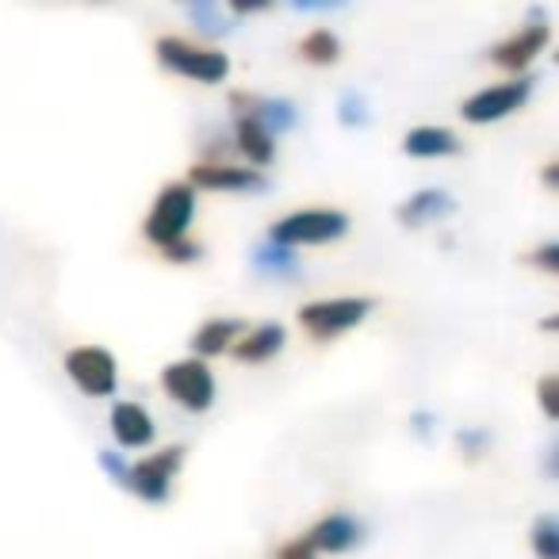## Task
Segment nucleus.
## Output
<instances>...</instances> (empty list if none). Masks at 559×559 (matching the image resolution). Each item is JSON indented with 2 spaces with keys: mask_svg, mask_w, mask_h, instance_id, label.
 Wrapping results in <instances>:
<instances>
[{
  "mask_svg": "<svg viewBox=\"0 0 559 559\" xmlns=\"http://www.w3.org/2000/svg\"><path fill=\"white\" fill-rule=\"evenodd\" d=\"M349 234V215L334 207H304L292 211V215L276 218L269 226V241L272 246L296 249V246H326Z\"/></svg>",
  "mask_w": 559,
  "mask_h": 559,
  "instance_id": "nucleus-1",
  "label": "nucleus"
},
{
  "mask_svg": "<svg viewBox=\"0 0 559 559\" xmlns=\"http://www.w3.org/2000/svg\"><path fill=\"white\" fill-rule=\"evenodd\" d=\"M234 111H246L253 116L264 131L276 139L280 131H292L299 123V108L292 100H280V96H249V93H234Z\"/></svg>",
  "mask_w": 559,
  "mask_h": 559,
  "instance_id": "nucleus-11",
  "label": "nucleus"
},
{
  "mask_svg": "<svg viewBox=\"0 0 559 559\" xmlns=\"http://www.w3.org/2000/svg\"><path fill=\"white\" fill-rule=\"evenodd\" d=\"M411 421H414V429H418V433H429V426H433L437 418H433V414H426V411H418Z\"/></svg>",
  "mask_w": 559,
  "mask_h": 559,
  "instance_id": "nucleus-30",
  "label": "nucleus"
},
{
  "mask_svg": "<svg viewBox=\"0 0 559 559\" xmlns=\"http://www.w3.org/2000/svg\"><path fill=\"white\" fill-rule=\"evenodd\" d=\"M559 246L556 241H544L540 249H536V253H528V264H536V269H544V272H556L559 269Z\"/></svg>",
  "mask_w": 559,
  "mask_h": 559,
  "instance_id": "nucleus-28",
  "label": "nucleus"
},
{
  "mask_svg": "<svg viewBox=\"0 0 559 559\" xmlns=\"http://www.w3.org/2000/svg\"><path fill=\"white\" fill-rule=\"evenodd\" d=\"M188 188H207V192H264V177L257 169L246 165H218V162H203L192 165L188 173Z\"/></svg>",
  "mask_w": 559,
  "mask_h": 559,
  "instance_id": "nucleus-10",
  "label": "nucleus"
},
{
  "mask_svg": "<svg viewBox=\"0 0 559 559\" xmlns=\"http://www.w3.org/2000/svg\"><path fill=\"white\" fill-rule=\"evenodd\" d=\"M544 185L556 188V165H548V169H544Z\"/></svg>",
  "mask_w": 559,
  "mask_h": 559,
  "instance_id": "nucleus-31",
  "label": "nucleus"
},
{
  "mask_svg": "<svg viewBox=\"0 0 559 559\" xmlns=\"http://www.w3.org/2000/svg\"><path fill=\"white\" fill-rule=\"evenodd\" d=\"M162 253L169 257V261H177V264H188V261H200L203 249L195 246V241H185V238H180V241H173V246H165Z\"/></svg>",
  "mask_w": 559,
  "mask_h": 559,
  "instance_id": "nucleus-26",
  "label": "nucleus"
},
{
  "mask_svg": "<svg viewBox=\"0 0 559 559\" xmlns=\"http://www.w3.org/2000/svg\"><path fill=\"white\" fill-rule=\"evenodd\" d=\"M241 334H246V322H241V319H211V322H203V326L192 334L195 360H207V357H218V353L234 349V342H238Z\"/></svg>",
  "mask_w": 559,
  "mask_h": 559,
  "instance_id": "nucleus-17",
  "label": "nucleus"
},
{
  "mask_svg": "<svg viewBox=\"0 0 559 559\" xmlns=\"http://www.w3.org/2000/svg\"><path fill=\"white\" fill-rule=\"evenodd\" d=\"M360 536H365V525L353 513H330L307 533V540L314 551H349L360 544Z\"/></svg>",
  "mask_w": 559,
  "mask_h": 559,
  "instance_id": "nucleus-14",
  "label": "nucleus"
},
{
  "mask_svg": "<svg viewBox=\"0 0 559 559\" xmlns=\"http://www.w3.org/2000/svg\"><path fill=\"white\" fill-rule=\"evenodd\" d=\"M284 342H288V330L280 326V322H261V326L246 330V334L234 342L230 353L241 365H264V360H272L284 349Z\"/></svg>",
  "mask_w": 559,
  "mask_h": 559,
  "instance_id": "nucleus-15",
  "label": "nucleus"
},
{
  "mask_svg": "<svg viewBox=\"0 0 559 559\" xmlns=\"http://www.w3.org/2000/svg\"><path fill=\"white\" fill-rule=\"evenodd\" d=\"M162 388L173 403L192 414L211 411V403H215V376H211L207 360H195V357L173 360L169 368H162Z\"/></svg>",
  "mask_w": 559,
  "mask_h": 559,
  "instance_id": "nucleus-5",
  "label": "nucleus"
},
{
  "mask_svg": "<svg viewBox=\"0 0 559 559\" xmlns=\"http://www.w3.org/2000/svg\"><path fill=\"white\" fill-rule=\"evenodd\" d=\"M299 55L311 66H334L337 58H342V43H337V35L330 32V27H314V32H307V39L299 43Z\"/></svg>",
  "mask_w": 559,
  "mask_h": 559,
  "instance_id": "nucleus-20",
  "label": "nucleus"
},
{
  "mask_svg": "<svg viewBox=\"0 0 559 559\" xmlns=\"http://www.w3.org/2000/svg\"><path fill=\"white\" fill-rule=\"evenodd\" d=\"M337 119H342L345 127H365L368 123V96L357 93V88H349V93L337 100Z\"/></svg>",
  "mask_w": 559,
  "mask_h": 559,
  "instance_id": "nucleus-23",
  "label": "nucleus"
},
{
  "mask_svg": "<svg viewBox=\"0 0 559 559\" xmlns=\"http://www.w3.org/2000/svg\"><path fill=\"white\" fill-rule=\"evenodd\" d=\"M188 20H192L203 35H226L230 32V12H223L218 4H211V0L192 4V9H188Z\"/></svg>",
  "mask_w": 559,
  "mask_h": 559,
  "instance_id": "nucleus-21",
  "label": "nucleus"
},
{
  "mask_svg": "<svg viewBox=\"0 0 559 559\" xmlns=\"http://www.w3.org/2000/svg\"><path fill=\"white\" fill-rule=\"evenodd\" d=\"M66 376H70L85 395L108 399L119 383V365L100 345H78V349L66 353Z\"/></svg>",
  "mask_w": 559,
  "mask_h": 559,
  "instance_id": "nucleus-7",
  "label": "nucleus"
},
{
  "mask_svg": "<svg viewBox=\"0 0 559 559\" xmlns=\"http://www.w3.org/2000/svg\"><path fill=\"white\" fill-rule=\"evenodd\" d=\"M180 464H185V449H180V444H169V449L154 452V456L127 467L123 487L131 490L134 498H142V502H165Z\"/></svg>",
  "mask_w": 559,
  "mask_h": 559,
  "instance_id": "nucleus-6",
  "label": "nucleus"
},
{
  "mask_svg": "<svg viewBox=\"0 0 559 559\" xmlns=\"http://www.w3.org/2000/svg\"><path fill=\"white\" fill-rule=\"evenodd\" d=\"M456 444H460V452H464L467 460L483 456V452H487V444H490V429H483V426L460 429V433H456Z\"/></svg>",
  "mask_w": 559,
  "mask_h": 559,
  "instance_id": "nucleus-24",
  "label": "nucleus"
},
{
  "mask_svg": "<svg viewBox=\"0 0 559 559\" xmlns=\"http://www.w3.org/2000/svg\"><path fill=\"white\" fill-rule=\"evenodd\" d=\"M548 39H551V32H548V24H544V12L533 9V24H525L521 32H513L506 43L490 47V62L521 78V70H528V62H536V55L548 47Z\"/></svg>",
  "mask_w": 559,
  "mask_h": 559,
  "instance_id": "nucleus-9",
  "label": "nucleus"
},
{
  "mask_svg": "<svg viewBox=\"0 0 559 559\" xmlns=\"http://www.w3.org/2000/svg\"><path fill=\"white\" fill-rule=\"evenodd\" d=\"M452 211H456V195L444 192V188H421V192H414L406 203H399V223L411 226V230H418V226H429L437 223V218H449Z\"/></svg>",
  "mask_w": 559,
  "mask_h": 559,
  "instance_id": "nucleus-13",
  "label": "nucleus"
},
{
  "mask_svg": "<svg viewBox=\"0 0 559 559\" xmlns=\"http://www.w3.org/2000/svg\"><path fill=\"white\" fill-rule=\"evenodd\" d=\"M528 93H533V78L521 73V78L502 81V85H487L475 96H467V100L460 104V116H464L467 123H498V119L513 116V111L528 100Z\"/></svg>",
  "mask_w": 559,
  "mask_h": 559,
  "instance_id": "nucleus-8",
  "label": "nucleus"
},
{
  "mask_svg": "<svg viewBox=\"0 0 559 559\" xmlns=\"http://www.w3.org/2000/svg\"><path fill=\"white\" fill-rule=\"evenodd\" d=\"M249 261H253V269L261 272V276L304 280V276H299V272H304V264H299V257L292 253V249H284V246H272V241H264V246H257L253 253H249Z\"/></svg>",
  "mask_w": 559,
  "mask_h": 559,
  "instance_id": "nucleus-19",
  "label": "nucleus"
},
{
  "mask_svg": "<svg viewBox=\"0 0 559 559\" xmlns=\"http://www.w3.org/2000/svg\"><path fill=\"white\" fill-rule=\"evenodd\" d=\"M540 406H544V414H548L551 421L559 418V380H556V376H544V380H540Z\"/></svg>",
  "mask_w": 559,
  "mask_h": 559,
  "instance_id": "nucleus-25",
  "label": "nucleus"
},
{
  "mask_svg": "<svg viewBox=\"0 0 559 559\" xmlns=\"http://www.w3.org/2000/svg\"><path fill=\"white\" fill-rule=\"evenodd\" d=\"M234 142H238L241 154L253 162V169L272 165V157H276V139H272L253 116H246V111H238V119H234Z\"/></svg>",
  "mask_w": 559,
  "mask_h": 559,
  "instance_id": "nucleus-18",
  "label": "nucleus"
},
{
  "mask_svg": "<svg viewBox=\"0 0 559 559\" xmlns=\"http://www.w3.org/2000/svg\"><path fill=\"white\" fill-rule=\"evenodd\" d=\"M403 154H406V157H414V162H433V157H452V154H460V139H456V131H449V127L421 123V127H414V131L403 139Z\"/></svg>",
  "mask_w": 559,
  "mask_h": 559,
  "instance_id": "nucleus-16",
  "label": "nucleus"
},
{
  "mask_svg": "<svg viewBox=\"0 0 559 559\" xmlns=\"http://www.w3.org/2000/svg\"><path fill=\"white\" fill-rule=\"evenodd\" d=\"M276 559H319V551L311 548V540H307V536H299V540L284 544V548L276 551Z\"/></svg>",
  "mask_w": 559,
  "mask_h": 559,
  "instance_id": "nucleus-29",
  "label": "nucleus"
},
{
  "mask_svg": "<svg viewBox=\"0 0 559 559\" xmlns=\"http://www.w3.org/2000/svg\"><path fill=\"white\" fill-rule=\"evenodd\" d=\"M192 218H195V192L188 185H169L154 200V207H150L146 223H142V234H146L157 249H165L185 238Z\"/></svg>",
  "mask_w": 559,
  "mask_h": 559,
  "instance_id": "nucleus-3",
  "label": "nucleus"
},
{
  "mask_svg": "<svg viewBox=\"0 0 559 559\" xmlns=\"http://www.w3.org/2000/svg\"><path fill=\"white\" fill-rule=\"evenodd\" d=\"M96 460H100V467H104V472H108L111 479H116L119 487H123V479H127V467H131V464H127V460L119 456V452H111V449H104Z\"/></svg>",
  "mask_w": 559,
  "mask_h": 559,
  "instance_id": "nucleus-27",
  "label": "nucleus"
},
{
  "mask_svg": "<svg viewBox=\"0 0 559 559\" xmlns=\"http://www.w3.org/2000/svg\"><path fill=\"white\" fill-rule=\"evenodd\" d=\"M154 433H157V426L142 403H116L111 406V437H116V444L123 452L154 444Z\"/></svg>",
  "mask_w": 559,
  "mask_h": 559,
  "instance_id": "nucleus-12",
  "label": "nucleus"
},
{
  "mask_svg": "<svg viewBox=\"0 0 559 559\" xmlns=\"http://www.w3.org/2000/svg\"><path fill=\"white\" fill-rule=\"evenodd\" d=\"M533 551L540 559H559V528H556V518H551V513H544V518L533 525Z\"/></svg>",
  "mask_w": 559,
  "mask_h": 559,
  "instance_id": "nucleus-22",
  "label": "nucleus"
},
{
  "mask_svg": "<svg viewBox=\"0 0 559 559\" xmlns=\"http://www.w3.org/2000/svg\"><path fill=\"white\" fill-rule=\"evenodd\" d=\"M368 314H372V299L365 296L314 299V304L299 307V326L311 337H319V342H330V337L345 334V330H357Z\"/></svg>",
  "mask_w": 559,
  "mask_h": 559,
  "instance_id": "nucleus-4",
  "label": "nucleus"
},
{
  "mask_svg": "<svg viewBox=\"0 0 559 559\" xmlns=\"http://www.w3.org/2000/svg\"><path fill=\"white\" fill-rule=\"evenodd\" d=\"M157 62L169 73H180L188 81H200V85H218L230 73V58L223 50H207V47H192V43L177 39V35H165L157 39Z\"/></svg>",
  "mask_w": 559,
  "mask_h": 559,
  "instance_id": "nucleus-2",
  "label": "nucleus"
}]
</instances>
